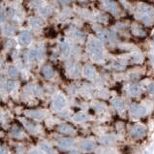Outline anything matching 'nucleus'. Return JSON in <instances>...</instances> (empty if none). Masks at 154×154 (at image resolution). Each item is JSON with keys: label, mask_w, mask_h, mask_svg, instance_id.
<instances>
[{"label": "nucleus", "mask_w": 154, "mask_h": 154, "mask_svg": "<svg viewBox=\"0 0 154 154\" xmlns=\"http://www.w3.org/2000/svg\"><path fill=\"white\" fill-rule=\"evenodd\" d=\"M31 39H32L31 33L30 32H28V31H25V32H23V33H22L19 35V41L22 45L26 46V45H28V44L31 42Z\"/></svg>", "instance_id": "nucleus-1"}, {"label": "nucleus", "mask_w": 154, "mask_h": 154, "mask_svg": "<svg viewBox=\"0 0 154 154\" xmlns=\"http://www.w3.org/2000/svg\"><path fill=\"white\" fill-rule=\"evenodd\" d=\"M66 102H65V99L62 97V96H57L55 99H54V102H53V105L56 109H62L65 106Z\"/></svg>", "instance_id": "nucleus-2"}, {"label": "nucleus", "mask_w": 154, "mask_h": 154, "mask_svg": "<svg viewBox=\"0 0 154 154\" xmlns=\"http://www.w3.org/2000/svg\"><path fill=\"white\" fill-rule=\"evenodd\" d=\"M43 74L46 76L47 78H52L53 76V69L49 66H46V67L43 68Z\"/></svg>", "instance_id": "nucleus-3"}, {"label": "nucleus", "mask_w": 154, "mask_h": 154, "mask_svg": "<svg viewBox=\"0 0 154 154\" xmlns=\"http://www.w3.org/2000/svg\"><path fill=\"white\" fill-rule=\"evenodd\" d=\"M8 74H9L10 78H12V79H15V78L18 77V75H19V72L18 70L16 69L15 67H11L9 69V71H8Z\"/></svg>", "instance_id": "nucleus-4"}, {"label": "nucleus", "mask_w": 154, "mask_h": 154, "mask_svg": "<svg viewBox=\"0 0 154 154\" xmlns=\"http://www.w3.org/2000/svg\"><path fill=\"white\" fill-rule=\"evenodd\" d=\"M59 145H61L63 147H68V146H71L73 142H72L71 140H61V141H59Z\"/></svg>", "instance_id": "nucleus-5"}, {"label": "nucleus", "mask_w": 154, "mask_h": 154, "mask_svg": "<svg viewBox=\"0 0 154 154\" xmlns=\"http://www.w3.org/2000/svg\"><path fill=\"white\" fill-rule=\"evenodd\" d=\"M40 147L42 150L46 151L47 153H49V154H53V150L52 149V147L49 146V145H46V143H42V145H40Z\"/></svg>", "instance_id": "nucleus-6"}, {"label": "nucleus", "mask_w": 154, "mask_h": 154, "mask_svg": "<svg viewBox=\"0 0 154 154\" xmlns=\"http://www.w3.org/2000/svg\"><path fill=\"white\" fill-rule=\"evenodd\" d=\"M107 6H108V9L110 10L111 13L116 12V6H115V4L111 3V2H108V3H107Z\"/></svg>", "instance_id": "nucleus-7"}, {"label": "nucleus", "mask_w": 154, "mask_h": 154, "mask_svg": "<svg viewBox=\"0 0 154 154\" xmlns=\"http://www.w3.org/2000/svg\"><path fill=\"white\" fill-rule=\"evenodd\" d=\"M61 49H62V53H63V54H67L68 52H69V47H68L67 44H63V45H62Z\"/></svg>", "instance_id": "nucleus-8"}, {"label": "nucleus", "mask_w": 154, "mask_h": 154, "mask_svg": "<svg viewBox=\"0 0 154 154\" xmlns=\"http://www.w3.org/2000/svg\"><path fill=\"white\" fill-rule=\"evenodd\" d=\"M84 119H85V116L83 115V114H79V115H77L76 118H75V120L76 121H81V120H84Z\"/></svg>", "instance_id": "nucleus-9"}, {"label": "nucleus", "mask_w": 154, "mask_h": 154, "mask_svg": "<svg viewBox=\"0 0 154 154\" xmlns=\"http://www.w3.org/2000/svg\"><path fill=\"white\" fill-rule=\"evenodd\" d=\"M31 24L32 25H41L42 24V22H41L40 19H32V22H31Z\"/></svg>", "instance_id": "nucleus-10"}, {"label": "nucleus", "mask_w": 154, "mask_h": 154, "mask_svg": "<svg viewBox=\"0 0 154 154\" xmlns=\"http://www.w3.org/2000/svg\"><path fill=\"white\" fill-rule=\"evenodd\" d=\"M15 85H16V83H14V81H9V83H7V87H8V89H13L14 87H15Z\"/></svg>", "instance_id": "nucleus-11"}, {"label": "nucleus", "mask_w": 154, "mask_h": 154, "mask_svg": "<svg viewBox=\"0 0 154 154\" xmlns=\"http://www.w3.org/2000/svg\"><path fill=\"white\" fill-rule=\"evenodd\" d=\"M92 147H93V145L91 142H86L85 145H84V148H85L86 150H90V149H92Z\"/></svg>", "instance_id": "nucleus-12"}, {"label": "nucleus", "mask_w": 154, "mask_h": 154, "mask_svg": "<svg viewBox=\"0 0 154 154\" xmlns=\"http://www.w3.org/2000/svg\"><path fill=\"white\" fill-rule=\"evenodd\" d=\"M85 75L86 76H91L92 75V69L91 68H89V67H87V68H85Z\"/></svg>", "instance_id": "nucleus-13"}, {"label": "nucleus", "mask_w": 154, "mask_h": 154, "mask_svg": "<svg viewBox=\"0 0 154 154\" xmlns=\"http://www.w3.org/2000/svg\"><path fill=\"white\" fill-rule=\"evenodd\" d=\"M37 55H38V53H37V52H36V50H32V52L30 53V57H31V58H35V57H36Z\"/></svg>", "instance_id": "nucleus-14"}, {"label": "nucleus", "mask_w": 154, "mask_h": 154, "mask_svg": "<svg viewBox=\"0 0 154 154\" xmlns=\"http://www.w3.org/2000/svg\"><path fill=\"white\" fill-rule=\"evenodd\" d=\"M30 154H40V153H39V152H38V151L34 150V151H32V152H31Z\"/></svg>", "instance_id": "nucleus-15"}, {"label": "nucleus", "mask_w": 154, "mask_h": 154, "mask_svg": "<svg viewBox=\"0 0 154 154\" xmlns=\"http://www.w3.org/2000/svg\"><path fill=\"white\" fill-rule=\"evenodd\" d=\"M63 1H64L65 3H68V2H70V1H71V0H63Z\"/></svg>", "instance_id": "nucleus-16"}, {"label": "nucleus", "mask_w": 154, "mask_h": 154, "mask_svg": "<svg viewBox=\"0 0 154 154\" xmlns=\"http://www.w3.org/2000/svg\"><path fill=\"white\" fill-rule=\"evenodd\" d=\"M0 31H1V27H0Z\"/></svg>", "instance_id": "nucleus-17"}]
</instances>
